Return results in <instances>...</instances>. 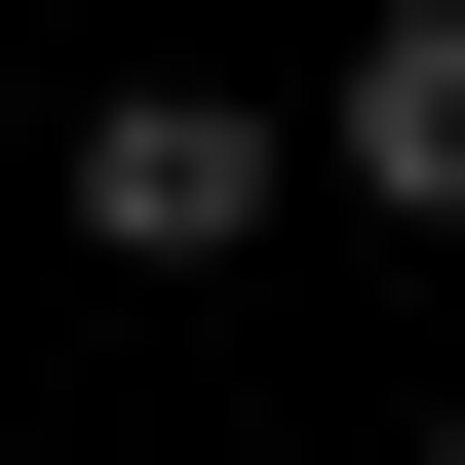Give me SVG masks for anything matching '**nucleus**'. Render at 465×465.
I'll return each instance as SVG.
<instances>
[{"instance_id": "obj_1", "label": "nucleus", "mask_w": 465, "mask_h": 465, "mask_svg": "<svg viewBox=\"0 0 465 465\" xmlns=\"http://www.w3.org/2000/svg\"><path fill=\"white\" fill-rule=\"evenodd\" d=\"M78 232H116V272H232V232H272V116H232V78H116L78 116Z\"/></svg>"}, {"instance_id": "obj_2", "label": "nucleus", "mask_w": 465, "mask_h": 465, "mask_svg": "<svg viewBox=\"0 0 465 465\" xmlns=\"http://www.w3.org/2000/svg\"><path fill=\"white\" fill-rule=\"evenodd\" d=\"M311 194H388V232H465V0H388L311 78Z\"/></svg>"}, {"instance_id": "obj_3", "label": "nucleus", "mask_w": 465, "mask_h": 465, "mask_svg": "<svg viewBox=\"0 0 465 465\" xmlns=\"http://www.w3.org/2000/svg\"><path fill=\"white\" fill-rule=\"evenodd\" d=\"M427 465H465V427H427Z\"/></svg>"}]
</instances>
